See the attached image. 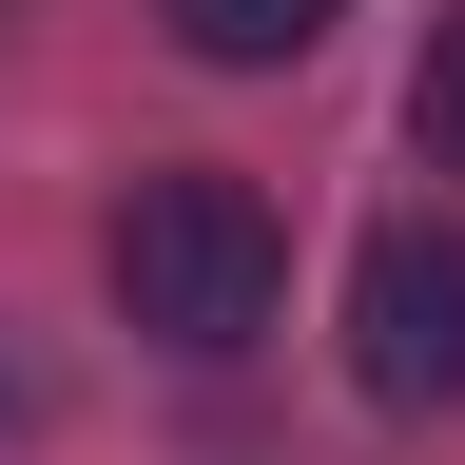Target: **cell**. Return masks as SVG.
Segmentation results:
<instances>
[{
	"instance_id": "1",
	"label": "cell",
	"mask_w": 465,
	"mask_h": 465,
	"mask_svg": "<svg viewBox=\"0 0 465 465\" xmlns=\"http://www.w3.org/2000/svg\"><path fill=\"white\" fill-rule=\"evenodd\" d=\"M97 272H116V311H136L155 349H252L272 291H291V232H272L252 174H194V155H174V174H136V194H116Z\"/></svg>"
},
{
	"instance_id": "2",
	"label": "cell",
	"mask_w": 465,
	"mask_h": 465,
	"mask_svg": "<svg viewBox=\"0 0 465 465\" xmlns=\"http://www.w3.org/2000/svg\"><path fill=\"white\" fill-rule=\"evenodd\" d=\"M349 388L369 407H465V232L388 213L349 252Z\"/></svg>"
},
{
	"instance_id": "3",
	"label": "cell",
	"mask_w": 465,
	"mask_h": 465,
	"mask_svg": "<svg viewBox=\"0 0 465 465\" xmlns=\"http://www.w3.org/2000/svg\"><path fill=\"white\" fill-rule=\"evenodd\" d=\"M174 20V58H213V78H272V58H311L349 0H155Z\"/></svg>"
},
{
	"instance_id": "4",
	"label": "cell",
	"mask_w": 465,
	"mask_h": 465,
	"mask_svg": "<svg viewBox=\"0 0 465 465\" xmlns=\"http://www.w3.org/2000/svg\"><path fill=\"white\" fill-rule=\"evenodd\" d=\"M407 136L465 174V20H427V78H407Z\"/></svg>"
}]
</instances>
